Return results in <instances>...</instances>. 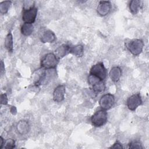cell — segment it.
I'll return each instance as SVG.
<instances>
[{
    "instance_id": "obj_24",
    "label": "cell",
    "mask_w": 149,
    "mask_h": 149,
    "mask_svg": "<svg viewBox=\"0 0 149 149\" xmlns=\"http://www.w3.org/2000/svg\"><path fill=\"white\" fill-rule=\"evenodd\" d=\"M123 147L122 146V144L118 141H116L112 146H111L109 148H123Z\"/></svg>"
},
{
    "instance_id": "obj_3",
    "label": "cell",
    "mask_w": 149,
    "mask_h": 149,
    "mask_svg": "<svg viewBox=\"0 0 149 149\" xmlns=\"http://www.w3.org/2000/svg\"><path fill=\"white\" fill-rule=\"evenodd\" d=\"M126 47L132 54L137 56L143 51L144 42L141 39L135 38L127 42L126 43Z\"/></svg>"
},
{
    "instance_id": "obj_7",
    "label": "cell",
    "mask_w": 149,
    "mask_h": 149,
    "mask_svg": "<svg viewBox=\"0 0 149 149\" xmlns=\"http://www.w3.org/2000/svg\"><path fill=\"white\" fill-rule=\"evenodd\" d=\"M37 11L38 9L35 6L29 9H23L22 13V20L25 23L33 24L36 19Z\"/></svg>"
},
{
    "instance_id": "obj_23",
    "label": "cell",
    "mask_w": 149,
    "mask_h": 149,
    "mask_svg": "<svg viewBox=\"0 0 149 149\" xmlns=\"http://www.w3.org/2000/svg\"><path fill=\"white\" fill-rule=\"evenodd\" d=\"M8 102V97L6 94H1V104L2 105H7Z\"/></svg>"
},
{
    "instance_id": "obj_12",
    "label": "cell",
    "mask_w": 149,
    "mask_h": 149,
    "mask_svg": "<svg viewBox=\"0 0 149 149\" xmlns=\"http://www.w3.org/2000/svg\"><path fill=\"white\" fill-rule=\"evenodd\" d=\"M70 47V46L66 44H62L56 49L55 51V55L58 58V59L64 57L69 53Z\"/></svg>"
},
{
    "instance_id": "obj_25",
    "label": "cell",
    "mask_w": 149,
    "mask_h": 149,
    "mask_svg": "<svg viewBox=\"0 0 149 149\" xmlns=\"http://www.w3.org/2000/svg\"><path fill=\"white\" fill-rule=\"evenodd\" d=\"M5 72V65L2 60L1 61V74L2 75Z\"/></svg>"
},
{
    "instance_id": "obj_16",
    "label": "cell",
    "mask_w": 149,
    "mask_h": 149,
    "mask_svg": "<svg viewBox=\"0 0 149 149\" xmlns=\"http://www.w3.org/2000/svg\"><path fill=\"white\" fill-rule=\"evenodd\" d=\"M69 53L73 54L76 57H81L84 54V48L81 45H76L74 46H70Z\"/></svg>"
},
{
    "instance_id": "obj_2",
    "label": "cell",
    "mask_w": 149,
    "mask_h": 149,
    "mask_svg": "<svg viewBox=\"0 0 149 149\" xmlns=\"http://www.w3.org/2000/svg\"><path fill=\"white\" fill-rule=\"evenodd\" d=\"M108 113L105 110L102 109L96 111L91 118L92 125L97 127L104 125L107 122Z\"/></svg>"
},
{
    "instance_id": "obj_4",
    "label": "cell",
    "mask_w": 149,
    "mask_h": 149,
    "mask_svg": "<svg viewBox=\"0 0 149 149\" xmlns=\"http://www.w3.org/2000/svg\"><path fill=\"white\" fill-rule=\"evenodd\" d=\"M88 83L91 86L93 92L95 94H100L103 92L105 89V84L104 80L93 75H88Z\"/></svg>"
},
{
    "instance_id": "obj_21",
    "label": "cell",
    "mask_w": 149,
    "mask_h": 149,
    "mask_svg": "<svg viewBox=\"0 0 149 149\" xmlns=\"http://www.w3.org/2000/svg\"><path fill=\"white\" fill-rule=\"evenodd\" d=\"M34 6V1H25L23 2V9H29Z\"/></svg>"
},
{
    "instance_id": "obj_15",
    "label": "cell",
    "mask_w": 149,
    "mask_h": 149,
    "mask_svg": "<svg viewBox=\"0 0 149 149\" xmlns=\"http://www.w3.org/2000/svg\"><path fill=\"white\" fill-rule=\"evenodd\" d=\"M142 2L140 0H132L129 2V8L133 15L137 14L141 8Z\"/></svg>"
},
{
    "instance_id": "obj_11",
    "label": "cell",
    "mask_w": 149,
    "mask_h": 149,
    "mask_svg": "<svg viewBox=\"0 0 149 149\" xmlns=\"http://www.w3.org/2000/svg\"><path fill=\"white\" fill-rule=\"evenodd\" d=\"M16 130L21 135L26 134L30 130V125L26 120H20L16 125Z\"/></svg>"
},
{
    "instance_id": "obj_22",
    "label": "cell",
    "mask_w": 149,
    "mask_h": 149,
    "mask_svg": "<svg viewBox=\"0 0 149 149\" xmlns=\"http://www.w3.org/2000/svg\"><path fill=\"white\" fill-rule=\"evenodd\" d=\"M128 148H143L140 142L136 141L130 142L128 144Z\"/></svg>"
},
{
    "instance_id": "obj_18",
    "label": "cell",
    "mask_w": 149,
    "mask_h": 149,
    "mask_svg": "<svg viewBox=\"0 0 149 149\" xmlns=\"http://www.w3.org/2000/svg\"><path fill=\"white\" fill-rule=\"evenodd\" d=\"M33 26L32 24L24 23L20 29L21 33L25 36H29L31 35L33 31Z\"/></svg>"
},
{
    "instance_id": "obj_1",
    "label": "cell",
    "mask_w": 149,
    "mask_h": 149,
    "mask_svg": "<svg viewBox=\"0 0 149 149\" xmlns=\"http://www.w3.org/2000/svg\"><path fill=\"white\" fill-rule=\"evenodd\" d=\"M59 62L58 58L53 53H48L41 60V66L45 69H55Z\"/></svg>"
},
{
    "instance_id": "obj_5",
    "label": "cell",
    "mask_w": 149,
    "mask_h": 149,
    "mask_svg": "<svg viewBox=\"0 0 149 149\" xmlns=\"http://www.w3.org/2000/svg\"><path fill=\"white\" fill-rule=\"evenodd\" d=\"M89 74L93 75L102 80H104L107 77V69L104 63L100 62L94 65L90 69Z\"/></svg>"
},
{
    "instance_id": "obj_27",
    "label": "cell",
    "mask_w": 149,
    "mask_h": 149,
    "mask_svg": "<svg viewBox=\"0 0 149 149\" xmlns=\"http://www.w3.org/2000/svg\"><path fill=\"white\" fill-rule=\"evenodd\" d=\"M10 112L12 113V114L15 115L16 114V112H17V110H16V108L15 107H12L11 109H10Z\"/></svg>"
},
{
    "instance_id": "obj_26",
    "label": "cell",
    "mask_w": 149,
    "mask_h": 149,
    "mask_svg": "<svg viewBox=\"0 0 149 149\" xmlns=\"http://www.w3.org/2000/svg\"><path fill=\"white\" fill-rule=\"evenodd\" d=\"M4 143H5V140L3 139V137L2 136H1L0 137V149L3 148Z\"/></svg>"
},
{
    "instance_id": "obj_6",
    "label": "cell",
    "mask_w": 149,
    "mask_h": 149,
    "mask_svg": "<svg viewBox=\"0 0 149 149\" xmlns=\"http://www.w3.org/2000/svg\"><path fill=\"white\" fill-rule=\"evenodd\" d=\"M115 103V97L113 94L107 93L103 95L99 100V104L101 109L108 110L111 109Z\"/></svg>"
},
{
    "instance_id": "obj_17",
    "label": "cell",
    "mask_w": 149,
    "mask_h": 149,
    "mask_svg": "<svg viewBox=\"0 0 149 149\" xmlns=\"http://www.w3.org/2000/svg\"><path fill=\"white\" fill-rule=\"evenodd\" d=\"M5 47L10 52H12L13 50V36L11 32H9L6 35L5 39Z\"/></svg>"
},
{
    "instance_id": "obj_19",
    "label": "cell",
    "mask_w": 149,
    "mask_h": 149,
    "mask_svg": "<svg viewBox=\"0 0 149 149\" xmlns=\"http://www.w3.org/2000/svg\"><path fill=\"white\" fill-rule=\"evenodd\" d=\"M12 4V1H2L0 3V12L1 14L4 15L6 14L10 5Z\"/></svg>"
},
{
    "instance_id": "obj_8",
    "label": "cell",
    "mask_w": 149,
    "mask_h": 149,
    "mask_svg": "<svg viewBox=\"0 0 149 149\" xmlns=\"http://www.w3.org/2000/svg\"><path fill=\"white\" fill-rule=\"evenodd\" d=\"M142 99L139 93H136L130 96L127 100V107L130 111H135L142 104Z\"/></svg>"
},
{
    "instance_id": "obj_9",
    "label": "cell",
    "mask_w": 149,
    "mask_h": 149,
    "mask_svg": "<svg viewBox=\"0 0 149 149\" xmlns=\"http://www.w3.org/2000/svg\"><path fill=\"white\" fill-rule=\"evenodd\" d=\"M112 9V5L109 1H100L97 8V12L98 14L101 16L107 15Z\"/></svg>"
},
{
    "instance_id": "obj_13",
    "label": "cell",
    "mask_w": 149,
    "mask_h": 149,
    "mask_svg": "<svg viewBox=\"0 0 149 149\" xmlns=\"http://www.w3.org/2000/svg\"><path fill=\"white\" fill-rule=\"evenodd\" d=\"M55 40V34L51 30L45 31L41 37V41L43 43H52L54 42Z\"/></svg>"
},
{
    "instance_id": "obj_14",
    "label": "cell",
    "mask_w": 149,
    "mask_h": 149,
    "mask_svg": "<svg viewBox=\"0 0 149 149\" xmlns=\"http://www.w3.org/2000/svg\"><path fill=\"white\" fill-rule=\"evenodd\" d=\"M122 76V70L119 66H113L109 72V77L113 82H117L119 80Z\"/></svg>"
},
{
    "instance_id": "obj_20",
    "label": "cell",
    "mask_w": 149,
    "mask_h": 149,
    "mask_svg": "<svg viewBox=\"0 0 149 149\" xmlns=\"http://www.w3.org/2000/svg\"><path fill=\"white\" fill-rule=\"evenodd\" d=\"M15 148V141L12 139H8L5 140L3 148L12 149Z\"/></svg>"
},
{
    "instance_id": "obj_10",
    "label": "cell",
    "mask_w": 149,
    "mask_h": 149,
    "mask_svg": "<svg viewBox=\"0 0 149 149\" xmlns=\"http://www.w3.org/2000/svg\"><path fill=\"white\" fill-rule=\"evenodd\" d=\"M65 87L64 85L58 86L54 90L53 99L54 101L57 102H62L65 98Z\"/></svg>"
}]
</instances>
